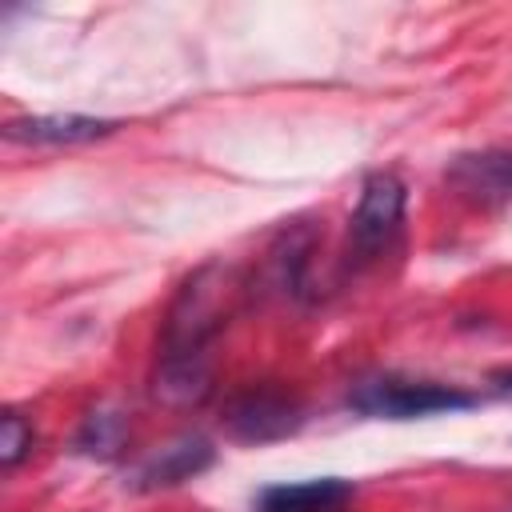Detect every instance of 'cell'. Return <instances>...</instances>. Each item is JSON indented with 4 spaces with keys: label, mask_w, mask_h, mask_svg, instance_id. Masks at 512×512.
Instances as JSON below:
<instances>
[{
    "label": "cell",
    "mask_w": 512,
    "mask_h": 512,
    "mask_svg": "<svg viewBox=\"0 0 512 512\" xmlns=\"http://www.w3.org/2000/svg\"><path fill=\"white\" fill-rule=\"evenodd\" d=\"M212 392V368L204 356H160L152 396L172 408H196Z\"/></svg>",
    "instance_id": "7"
},
{
    "label": "cell",
    "mask_w": 512,
    "mask_h": 512,
    "mask_svg": "<svg viewBox=\"0 0 512 512\" xmlns=\"http://www.w3.org/2000/svg\"><path fill=\"white\" fill-rule=\"evenodd\" d=\"M348 404L364 416L380 420H416V416H436V412H460L472 408L476 396L432 384V380H404V376H368L356 380L348 392Z\"/></svg>",
    "instance_id": "2"
},
{
    "label": "cell",
    "mask_w": 512,
    "mask_h": 512,
    "mask_svg": "<svg viewBox=\"0 0 512 512\" xmlns=\"http://www.w3.org/2000/svg\"><path fill=\"white\" fill-rule=\"evenodd\" d=\"M492 388L504 392V396H512V368H508V372H496V376H492Z\"/></svg>",
    "instance_id": "12"
},
{
    "label": "cell",
    "mask_w": 512,
    "mask_h": 512,
    "mask_svg": "<svg viewBox=\"0 0 512 512\" xmlns=\"http://www.w3.org/2000/svg\"><path fill=\"white\" fill-rule=\"evenodd\" d=\"M212 460H216V448H212V440H204L200 432L172 436L168 444L152 448V452L136 464L132 488H144V492H152V488H176V484L200 476Z\"/></svg>",
    "instance_id": "5"
},
{
    "label": "cell",
    "mask_w": 512,
    "mask_h": 512,
    "mask_svg": "<svg viewBox=\"0 0 512 512\" xmlns=\"http://www.w3.org/2000/svg\"><path fill=\"white\" fill-rule=\"evenodd\" d=\"M508 512H512V508H508Z\"/></svg>",
    "instance_id": "13"
},
{
    "label": "cell",
    "mask_w": 512,
    "mask_h": 512,
    "mask_svg": "<svg viewBox=\"0 0 512 512\" xmlns=\"http://www.w3.org/2000/svg\"><path fill=\"white\" fill-rule=\"evenodd\" d=\"M224 292L228 280L216 264L192 272L168 308L160 356H204V344L224 328Z\"/></svg>",
    "instance_id": "1"
},
{
    "label": "cell",
    "mask_w": 512,
    "mask_h": 512,
    "mask_svg": "<svg viewBox=\"0 0 512 512\" xmlns=\"http://www.w3.org/2000/svg\"><path fill=\"white\" fill-rule=\"evenodd\" d=\"M352 500L348 480H304V484H280L264 488L256 512H344Z\"/></svg>",
    "instance_id": "8"
},
{
    "label": "cell",
    "mask_w": 512,
    "mask_h": 512,
    "mask_svg": "<svg viewBox=\"0 0 512 512\" xmlns=\"http://www.w3.org/2000/svg\"><path fill=\"white\" fill-rule=\"evenodd\" d=\"M456 180L464 192L504 196L512 192V156H464L456 164Z\"/></svg>",
    "instance_id": "10"
},
{
    "label": "cell",
    "mask_w": 512,
    "mask_h": 512,
    "mask_svg": "<svg viewBox=\"0 0 512 512\" xmlns=\"http://www.w3.org/2000/svg\"><path fill=\"white\" fill-rule=\"evenodd\" d=\"M404 220V184L392 172H372L360 188V204L352 212V248L356 256H376Z\"/></svg>",
    "instance_id": "4"
},
{
    "label": "cell",
    "mask_w": 512,
    "mask_h": 512,
    "mask_svg": "<svg viewBox=\"0 0 512 512\" xmlns=\"http://www.w3.org/2000/svg\"><path fill=\"white\" fill-rule=\"evenodd\" d=\"M28 452H32V424L16 408H8L0 420V468L12 472Z\"/></svg>",
    "instance_id": "11"
},
{
    "label": "cell",
    "mask_w": 512,
    "mask_h": 512,
    "mask_svg": "<svg viewBox=\"0 0 512 512\" xmlns=\"http://www.w3.org/2000/svg\"><path fill=\"white\" fill-rule=\"evenodd\" d=\"M224 424L236 440L248 444H268V440H284L304 424V408L296 396L276 392V388H248L244 396H236L224 412Z\"/></svg>",
    "instance_id": "3"
},
{
    "label": "cell",
    "mask_w": 512,
    "mask_h": 512,
    "mask_svg": "<svg viewBox=\"0 0 512 512\" xmlns=\"http://www.w3.org/2000/svg\"><path fill=\"white\" fill-rule=\"evenodd\" d=\"M116 128V120H96V116H20L8 120L4 136L24 140V144H88L100 140Z\"/></svg>",
    "instance_id": "6"
},
{
    "label": "cell",
    "mask_w": 512,
    "mask_h": 512,
    "mask_svg": "<svg viewBox=\"0 0 512 512\" xmlns=\"http://www.w3.org/2000/svg\"><path fill=\"white\" fill-rule=\"evenodd\" d=\"M124 436H128L124 412L112 408V404H100V408H92V412L84 416V424H80V432H76V448H80L84 456L112 460V456H120Z\"/></svg>",
    "instance_id": "9"
}]
</instances>
